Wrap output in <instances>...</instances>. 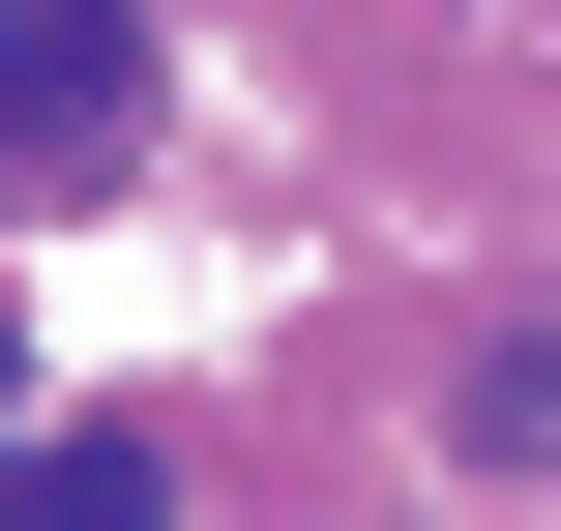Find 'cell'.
<instances>
[{"label": "cell", "mask_w": 561, "mask_h": 531, "mask_svg": "<svg viewBox=\"0 0 561 531\" xmlns=\"http://www.w3.org/2000/svg\"><path fill=\"white\" fill-rule=\"evenodd\" d=\"M148 148V0H0V177H118Z\"/></svg>", "instance_id": "obj_1"}, {"label": "cell", "mask_w": 561, "mask_h": 531, "mask_svg": "<svg viewBox=\"0 0 561 531\" xmlns=\"http://www.w3.org/2000/svg\"><path fill=\"white\" fill-rule=\"evenodd\" d=\"M473 443H503V473H561V355H503V384H473Z\"/></svg>", "instance_id": "obj_3"}, {"label": "cell", "mask_w": 561, "mask_h": 531, "mask_svg": "<svg viewBox=\"0 0 561 531\" xmlns=\"http://www.w3.org/2000/svg\"><path fill=\"white\" fill-rule=\"evenodd\" d=\"M0 531H148V443H0Z\"/></svg>", "instance_id": "obj_2"}, {"label": "cell", "mask_w": 561, "mask_h": 531, "mask_svg": "<svg viewBox=\"0 0 561 531\" xmlns=\"http://www.w3.org/2000/svg\"><path fill=\"white\" fill-rule=\"evenodd\" d=\"M0 443H30V355H0Z\"/></svg>", "instance_id": "obj_4"}]
</instances>
